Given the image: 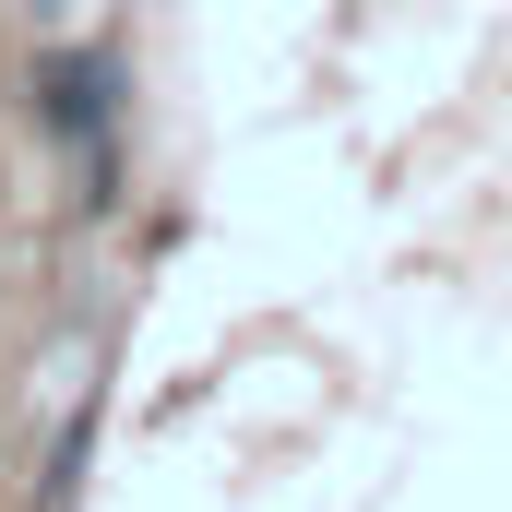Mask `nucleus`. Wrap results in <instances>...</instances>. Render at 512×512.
<instances>
[{
	"label": "nucleus",
	"instance_id": "nucleus-1",
	"mask_svg": "<svg viewBox=\"0 0 512 512\" xmlns=\"http://www.w3.org/2000/svg\"><path fill=\"white\" fill-rule=\"evenodd\" d=\"M24 108H36V131L84 143V155L108 167V131H120V60H108V48H48V60L24 72Z\"/></svg>",
	"mask_w": 512,
	"mask_h": 512
}]
</instances>
